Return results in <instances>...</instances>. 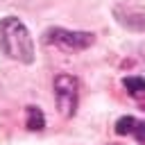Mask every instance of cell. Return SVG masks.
I'll return each instance as SVG.
<instances>
[{"mask_svg": "<svg viewBox=\"0 0 145 145\" xmlns=\"http://www.w3.org/2000/svg\"><path fill=\"white\" fill-rule=\"evenodd\" d=\"M54 100H57V106H59V113L70 118L75 116L77 111V95H79V84H77V77L68 75V72H59L54 77Z\"/></svg>", "mask_w": 145, "mask_h": 145, "instance_id": "3", "label": "cell"}, {"mask_svg": "<svg viewBox=\"0 0 145 145\" xmlns=\"http://www.w3.org/2000/svg\"><path fill=\"white\" fill-rule=\"evenodd\" d=\"M109 145H118V143H109Z\"/></svg>", "mask_w": 145, "mask_h": 145, "instance_id": "9", "label": "cell"}, {"mask_svg": "<svg viewBox=\"0 0 145 145\" xmlns=\"http://www.w3.org/2000/svg\"><path fill=\"white\" fill-rule=\"evenodd\" d=\"M134 127H136V118H131V116H122V118L116 122V134H120V136L131 134Z\"/></svg>", "mask_w": 145, "mask_h": 145, "instance_id": "7", "label": "cell"}, {"mask_svg": "<svg viewBox=\"0 0 145 145\" xmlns=\"http://www.w3.org/2000/svg\"><path fill=\"white\" fill-rule=\"evenodd\" d=\"M116 16H118V23H120L122 27L145 34V14H140V11H120V9H116Z\"/></svg>", "mask_w": 145, "mask_h": 145, "instance_id": "4", "label": "cell"}, {"mask_svg": "<svg viewBox=\"0 0 145 145\" xmlns=\"http://www.w3.org/2000/svg\"><path fill=\"white\" fill-rule=\"evenodd\" d=\"M122 86L131 93V95H143L145 93V77H125Z\"/></svg>", "mask_w": 145, "mask_h": 145, "instance_id": "6", "label": "cell"}, {"mask_svg": "<svg viewBox=\"0 0 145 145\" xmlns=\"http://www.w3.org/2000/svg\"><path fill=\"white\" fill-rule=\"evenodd\" d=\"M131 134H134L140 143H145V122H138V120H136V127H134V131H131Z\"/></svg>", "mask_w": 145, "mask_h": 145, "instance_id": "8", "label": "cell"}, {"mask_svg": "<svg viewBox=\"0 0 145 145\" xmlns=\"http://www.w3.org/2000/svg\"><path fill=\"white\" fill-rule=\"evenodd\" d=\"M0 50L9 59H16L20 63L34 61V43L23 20L14 16L0 18Z\"/></svg>", "mask_w": 145, "mask_h": 145, "instance_id": "1", "label": "cell"}, {"mask_svg": "<svg viewBox=\"0 0 145 145\" xmlns=\"http://www.w3.org/2000/svg\"><path fill=\"white\" fill-rule=\"evenodd\" d=\"M27 129L29 131H41L43 127H45V116H43V111L39 109V106H27Z\"/></svg>", "mask_w": 145, "mask_h": 145, "instance_id": "5", "label": "cell"}, {"mask_svg": "<svg viewBox=\"0 0 145 145\" xmlns=\"http://www.w3.org/2000/svg\"><path fill=\"white\" fill-rule=\"evenodd\" d=\"M43 41L48 45H57L61 50L77 52V50H86L88 45H93L95 36L91 32H75V29H63V27H50L43 34Z\"/></svg>", "mask_w": 145, "mask_h": 145, "instance_id": "2", "label": "cell"}]
</instances>
